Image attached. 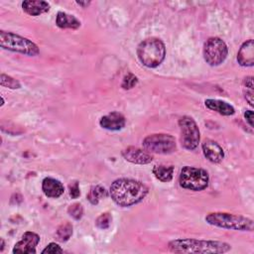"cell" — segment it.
Returning <instances> with one entry per match:
<instances>
[{
  "label": "cell",
  "mask_w": 254,
  "mask_h": 254,
  "mask_svg": "<svg viewBox=\"0 0 254 254\" xmlns=\"http://www.w3.org/2000/svg\"><path fill=\"white\" fill-rule=\"evenodd\" d=\"M67 212L71 217H73L74 219L77 220V219H80L82 214H83V207L80 203L75 202V203L68 206Z\"/></svg>",
  "instance_id": "26"
},
{
  "label": "cell",
  "mask_w": 254,
  "mask_h": 254,
  "mask_svg": "<svg viewBox=\"0 0 254 254\" xmlns=\"http://www.w3.org/2000/svg\"><path fill=\"white\" fill-rule=\"evenodd\" d=\"M139 61L147 67H156L162 64L166 56L164 43L158 38H148L142 41L137 48Z\"/></svg>",
  "instance_id": "3"
},
{
  "label": "cell",
  "mask_w": 254,
  "mask_h": 254,
  "mask_svg": "<svg viewBox=\"0 0 254 254\" xmlns=\"http://www.w3.org/2000/svg\"><path fill=\"white\" fill-rule=\"evenodd\" d=\"M137 83H138V78H137V76H135L133 73L129 72V73H127V74L123 77V80H122V83H121V87L124 88V89H131V88H133Z\"/></svg>",
  "instance_id": "25"
},
{
  "label": "cell",
  "mask_w": 254,
  "mask_h": 254,
  "mask_svg": "<svg viewBox=\"0 0 254 254\" xmlns=\"http://www.w3.org/2000/svg\"><path fill=\"white\" fill-rule=\"evenodd\" d=\"M40 242V236L32 231H27L23 234L20 241H18L12 250L13 253H36V246Z\"/></svg>",
  "instance_id": "10"
},
{
  "label": "cell",
  "mask_w": 254,
  "mask_h": 254,
  "mask_svg": "<svg viewBox=\"0 0 254 254\" xmlns=\"http://www.w3.org/2000/svg\"><path fill=\"white\" fill-rule=\"evenodd\" d=\"M202 153L204 157L211 163H219L224 158L223 149L213 140L206 139L203 141L202 145Z\"/></svg>",
  "instance_id": "12"
},
{
  "label": "cell",
  "mask_w": 254,
  "mask_h": 254,
  "mask_svg": "<svg viewBox=\"0 0 254 254\" xmlns=\"http://www.w3.org/2000/svg\"><path fill=\"white\" fill-rule=\"evenodd\" d=\"M153 174L159 181L168 183L173 179L174 167L167 165H157L153 168Z\"/></svg>",
  "instance_id": "19"
},
{
  "label": "cell",
  "mask_w": 254,
  "mask_h": 254,
  "mask_svg": "<svg viewBox=\"0 0 254 254\" xmlns=\"http://www.w3.org/2000/svg\"><path fill=\"white\" fill-rule=\"evenodd\" d=\"M208 174L205 170L185 166L181 170L179 183L184 189L190 190H202L208 186Z\"/></svg>",
  "instance_id": "6"
},
{
  "label": "cell",
  "mask_w": 254,
  "mask_h": 254,
  "mask_svg": "<svg viewBox=\"0 0 254 254\" xmlns=\"http://www.w3.org/2000/svg\"><path fill=\"white\" fill-rule=\"evenodd\" d=\"M0 84L4 87H8L11 89H17V88L21 87V84L17 79H15L5 73H1V75H0Z\"/></svg>",
  "instance_id": "23"
},
{
  "label": "cell",
  "mask_w": 254,
  "mask_h": 254,
  "mask_svg": "<svg viewBox=\"0 0 254 254\" xmlns=\"http://www.w3.org/2000/svg\"><path fill=\"white\" fill-rule=\"evenodd\" d=\"M64 250L61 248V246H59L57 243L52 242L49 245H47V247L42 251L43 254H57V253H63Z\"/></svg>",
  "instance_id": "27"
},
{
  "label": "cell",
  "mask_w": 254,
  "mask_h": 254,
  "mask_svg": "<svg viewBox=\"0 0 254 254\" xmlns=\"http://www.w3.org/2000/svg\"><path fill=\"white\" fill-rule=\"evenodd\" d=\"M237 62L241 66H252L254 64L253 39H250L241 45L237 53Z\"/></svg>",
  "instance_id": "14"
},
{
  "label": "cell",
  "mask_w": 254,
  "mask_h": 254,
  "mask_svg": "<svg viewBox=\"0 0 254 254\" xmlns=\"http://www.w3.org/2000/svg\"><path fill=\"white\" fill-rule=\"evenodd\" d=\"M112 221V216L108 212L101 213L95 220V224L100 229H106L109 227L110 223Z\"/></svg>",
  "instance_id": "24"
},
{
  "label": "cell",
  "mask_w": 254,
  "mask_h": 254,
  "mask_svg": "<svg viewBox=\"0 0 254 254\" xmlns=\"http://www.w3.org/2000/svg\"><path fill=\"white\" fill-rule=\"evenodd\" d=\"M125 117L121 113L116 111L110 112L102 116L99 120V124L102 128L111 131L121 130L125 126Z\"/></svg>",
  "instance_id": "13"
},
{
  "label": "cell",
  "mask_w": 254,
  "mask_h": 254,
  "mask_svg": "<svg viewBox=\"0 0 254 254\" xmlns=\"http://www.w3.org/2000/svg\"><path fill=\"white\" fill-rule=\"evenodd\" d=\"M107 196V191L106 190L101 187V186H94L90 189L89 192L87 193L86 197L87 199L89 200V202L91 204H97L98 201L103 198V197H106Z\"/></svg>",
  "instance_id": "20"
},
{
  "label": "cell",
  "mask_w": 254,
  "mask_h": 254,
  "mask_svg": "<svg viewBox=\"0 0 254 254\" xmlns=\"http://www.w3.org/2000/svg\"><path fill=\"white\" fill-rule=\"evenodd\" d=\"M121 154L126 161L133 164L146 165L153 161V156L149 152L132 146L125 148Z\"/></svg>",
  "instance_id": "11"
},
{
  "label": "cell",
  "mask_w": 254,
  "mask_h": 254,
  "mask_svg": "<svg viewBox=\"0 0 254 254\" xmlns=\"http://www.w3.org/2000/svg\"><path fill=\"white\" fill-rule=\"evenodd\" d=\"M243 93L245 99L248 103L253 106L254 105V84H253V76H246L243 80Z\"/></svg>",
  "instance_id": "21"
},
{
  "label": "cell",
  "mask_w": 254,
  "mask_h": 254,
  "mask_svg": "<svg viewBox=\"0 0 254 254\" xmlns=\"http://www.w3.org/2000/svg\"><path fill=\"white\" fill-rule=\"evenodd\" d=\"M204 219L210 225L225 229L252 231L254 228V222L251 218L227 212H210L206 214Z\"/></svg>",
  "instance_id": "4"
},
{
  "label": "cell",
  "mask_w": 254,
  "mask_h": 254,
  "mask_svg": "<svg viewBox=\"0 0 254 254\" xmlns=\"http://www.w3.org/2000/svg\"><path fill=\"white\" fill-rule=\"evenodd\" d=\"M148 187L143 183L126 178L115 180L109 189L112 200L122 207L140 202L148 194Z\"/></svg>",
  "instance_id": "1"
},
{
  "label": "cell",
  "mask_w": 254,
  "mask_h": 254,
  "mask_svg": "<svg viewBox=\"0 0 254 254\" xmlns=\"http://www.w3.org/2000/svg\"><path fill=\"white\" fill-rule=\"evenodd\" d=\"M22 8L31 16H39L50 10V4L42 0H26L22 2Z\"/></svg>",
  "instance_id": "16"
},
{
  "label": "cell",
  "mask_w": 254,
  "mask_h": 254,
  "mask_svg": "<svg viewBox=\"0 0 254 254\" xmlns=\"http://www.w3.org/2000/svg\"><path fill=\"white\" fill-rule=\"evenodd\" d=\"M182 146L188 150H194L199 143V130L195 121L190 116H183L179 120Z\"/></svg>",
  "instance_id": "9"
},
{
  "label": "cell",
  "mask_w": 254,
  "mask_h": 254,
  "mask_svg": "<svg viewBox=\"0 0 254 254\" xmlns=\"http://www.w3.org/2000/svg\"><path fill=\"white\" fill-rule=\"evenodd\" d=\"M170 251L175 253H225L231 249L228 243L212 240L180 238L169 242Z\"/></svg>",
  "instance_id": "2"
},
{
  "label": "cell",
  "mask_w": 254,
  "mask_h": 254,
  "mask_svg": "<svg viewBox=\"0 0 254 254\" xmlns=\"http://www.w3.org/2000/svg\"><path fill=\"white\" fill-rule=\"evenodd\" d=\"M244 118L246 120V122L250 125L251 128L254 127V114H253V111L252 110H246L245 113H244Z\"/></svg>",
  "instance_id": "29"
},
{
  "label": "cell",
  "mask_w": 254,
  "mask_h": 254,
  "mask_svg": "<svg viewBox=\"0 0 254 254\" xmlns=\"http://www.w3.org/2000/svg\"><path fill=\"white\" fill-rule=\"evenodd\" d=\"M145 151L155 154H171L176 151L177 145L175 137L170 134H152L147 136L142 142Z\"/></svg>",
  "instance_id": "7"
},
{
  "label": "cell",
  "mask_w": 254,
  "mask_h": 254,
  "mask_svg": "<svg viewBox=\"0 0 254 254\" xmlns=\"http://www.w3.org/2000/svg\"><path fill=\"white\" fill-rule=\"evenodd\" d=\"M204 104L208 109L213 110L221 115L229 116V115H233L235 112V109L231 104L219 99L208 98L204 100Z\"/></svg>",
  "instance_id": "17"
},
{
  "label": "cell",
  "mask_w": 254,
  "mask_h": 254,
  "mask_svg": "<svg viewBox=\"0 0 254 254\" xmlns=\"http://www.w3.org/2000/svg\"><path fill=\"white\" fill-rule=\"evenodd\" d=\"M0 46L5 50L32 57L38 56L40 53L38 46L32 41L11 32H0Z\"/></svg>",
  "instance_id": "5"
},
{
  "label": "cell",
  "mask_w": 254,
  "mask_h": 254,
  "mask_svg": "<svg viewBox=\"0 0 254 254\" xmlns=\"http://www.w3.org/2000/svg\"><path fill=\"white\" fill-rule=\"evenodd\" d=\"M71 235H72V225L68 222H65L61 226H59V228L56 231V238L61 242L67 241Z\"/></svg>",
  "instance_id": "22"
},
{
  "label": "cell",
  "mask_w": 254,
  "mask_h": 254,
  "mask_svg": "<svg viewBox=\"0 0 254 254\" xmlns=\"http://www.w3.org/2000/svg\"><path fill=\"white\" fill-rule=\"evenodd\" d=\"M56 24L61 29H72L75 30L80 27V21L73 15L65 12H59L56 18Z\"/></svg>",
  "instance_id": "18"
},
{
  "label": "cell",
  "mask_w": 254,
  "mask_h": 254,
  "mask_svg": "<svg viewBox=\"0 0 254 254\" xmlns=\"http://www.w3.org/2000/svg\"><path fill=\"white\" fill-rule=\"evenodd\" d=\"M42 190L46 196L54 198L61 196L64 191L63 184L54 178H45L42 182Z\"/></svg>",
  "instance_id": "15"
},
{
  "label": "cell",
  "mask_w": 254,
  "mask_h": 254,
  "mask_svg": "<svg viewBox=\"0 0 254 254\" xmlns=\"http://www.w3.org/2000/svg\"><path fill=\"white\" fill-rule=\"evenodd\" d=\"M3 248H4V240H3V239H1V249H0V250L2 251V250H3Z\"/></svg>",
  "instance_id": "31"
},
{
  "label": "cell",
  "mask_w": 254,
  "mask_h": 254,
  "mask_svg": "<svg viewBox=\"0 0 254 254\" xmlns=\"http://www.w3.org/2000/svg\"><path fill=\"white\" fill-rule=\"evenodd\" d=\"M227 54V46L220 38L211 37L203 45V59L209 65H219L224 62Z\"/></svg>",
  "instance_id": "8"
},
{
  "label": "cell",
  "mask_w": 254,
  "mask_h": 254,
  "mask_svg": "<svg viewBox=\"0 0 254 254\" xmlns=\"http://www.w3.org/2000/svg\"><path fill=\"white\" fill-rule=\"evenodd\" d=\"M76 3L78 4V5H81L82 7H86V6H88L89 4H90V2H82V1H76Z\"/></svg>",
  "instance_id": "30"
},
{
  "label": "cell",
  "mask_w": 254,
  "mask_h": 254,
  "mask_svg": "<svg viewBox=\"0 0 254 254\" xmlns=\"http://www.w3.org/2000/svg\"><path fill=\"white\" fill-rule=\"evenodd\" d=\"M69 195L72 198H77L80 195V190L77 182H72L69 185Z\"/></svg>",
  "instance_id": "28"
}]
</instances>
